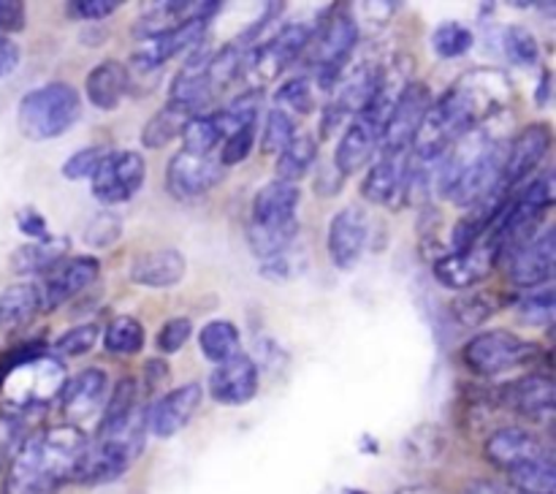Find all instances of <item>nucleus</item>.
Instances as JSON below:
<instances>
[{"label": "nucleus", "mask_w": 556, "mask_h": 494, "mask_svg": "<svg viewBox=\"0 0 556 494\" xmlns=\"http://www.w3.org/2000/svg\"><path fill=\"white\" fill-rule=\"evenodd\" d=\"M497 307L500 302L494 296H489V293H459L451 302V315H454V320L459 326H481L497 313Z\"/></svg>", "instance_id": "nucleus-40"}, {"label": "nucleus", "mask_w": 556, "mask_h": 494, "mask_svg": "<svg viewBox=\"0 0 556 494\" xmlns=\"http://www.w3.org/2000/svg\"><path fill=\"white\" fill-rule=\"evenodd\" d=\"M548 150H552V128L546 123H530L527 128H521L508 144V152H505V168L500 185L514 193V188H519L546 161Z\"/></svg>", "instance_id": "nucleus-14"}, {"label": "nucleus", "mask_w": 556, "mask_h": 494, "mask_svg": "<svg viewBox=\"0 0 556 494\" xmlns=\"http://www.w3.org/2000/svg\"><path fill=\"white\" fill-rule=\"evenodd\" d=\"M402 448L410 456H418V459H432L434 454L443 451V432L434 423H421L418 429H413L410 438L402 443Z\"/></svg>", "instance_id": "nucleus-48"}, {"label": "nucleus", "mask_w": 556, "mask_h": 494, "mask_svg": "<svg viewBox=\"0 0 556 494\" xmlns=\"http://www.w3.org/2000/svg\"><path fill=\"white\" fill-rule=\"evenodd\" d=\"M92 195L103 206L123 204L134 199L147 179V163L134 150H109L92 172Z\"/></svg>", "instance_id": "nucleus-7"}, {"label": "nucleus", "mask_w": 556, "mask_h": 494, "mask_svg": "<svg viewBox=\"0 0 556 494\" xmlns=\"http://www.w3.org/2000/svg\"><path fill=\"white\" fill-rule=\"evenodd\" d=\"M380 136H383V125H380L378 119L369 117L367 112L356 114L334 150L337 172H340L342 177L356 174L358 168H362L364 163H369V157L375 155V150H378L380 144Z\"/></svg>", "instance_id": "nucleus-22"}, {"label": "nucleus", "mask_w": 556, "mask_h": 494, "mask_svg": "<svg viewBox=\"0 0 556 494\" xmlns=\"http://www.w3.org/2000/svg\"><path fill=\"white\" fill-rule=\"evenodd\" d=\"M87 443V434L71 423L30 432L5 467L3 494H58L65 483H76Z\"/></svg>", "instance_id": "nucleus-1"}, {"label": "nucleus", "mask_w": 556, "mask_h": 494, "mask_svg": "<svg viewBox=\"0 0 556 494\" xmlns=\"http://www.w3.org/2000/svg\"><path fill=\"white\" fill-rule=\"evenodd\" d=\"M81 114V98L68 81H49V85L27 90L16 106V123L25 139L49 141L63 136L76 125Z\"/></svg>", "instance_id": "nucleus-3"}, {"label": "nucleus", "mask_w": 556, "mask_h": 494, "mask_svg": "<svg viewBox=\"0 0 556 494\" xmlns=\"http://www.w3.org/2000/svg\"><path fill=\"white\" fill-rule=\"evenodd\" d=\"M253 144H255V125L233 130L231 136H226V139H223L220 157H217V161H220L223 168L239 166V163L248 161V155L253 152Z\"/></svg>", "instance_id": "nucleus-47"}, {"label": "nucleus", "mask_w": 556, "mask_h": 494, "mask_svg": "<svg viewBox=\"0 0 556 494\" xmlns=\"http://www.w3.org/2000/svg\"><path fill=\"white\" fill-rule=\"evenodd\" d=\"M497 402L505 410L527 418V421H548L556 405V389L548 372H532L497 391Z\"/></svg>", "instance_id": "nucleus-15"}, {"label": "nucleus", "mask_w": 556, "mask_h": 494, "mask_svg": "<svg viewBox=\"0 0 556 494\" xmlns=\"http://www.w3.org/2000/svg\"><path fill=\"white\" fill-rule=\"evenodd\" d=\"M201 400H204V389L195 380L166 391L161 400H155L147 407V432H152L155 438H174V434L182 432L193 421V416L201 407Z\"/></svg>", "instance_id": "nucleus-13"}, {"label": "nucleus", "mask_w": 556, "mask_h": 494, "mask_svg": "<svg viewBox=\"0 0 556 494\" xmlns=\"http://www.w3.org/2000/svg\"><path fill=\"white\" fill-rule=\"evenodd\" d=\"M326 494H367L364 489H351V486H342V489H329Z\"/></svg>", "instance_id": "nucleus-61"}, {"label": "nucleus", "mask_w": 556, "mask_h": 494, "mask_svg": "<svg viewBox=\"0 0 556 494\" xmlns=\"http://www.w3.org/2000/svg\"><path fill=\"white\" fill-rule=\"evenodd\" d=\"M261 103H264V90L261 87H250V90L239 92L226 109L215 112L217 125H220L223 136H231L233 130L248 128V125H255L261 112Z\"/></svg>", "instance_id": "nucleus-33"}, {"label": "nucleus", "mask_w": 556, "mask_h": 494, "mask_svg": "<svg viewBox=\"0 0 556 494\" xmlns=\"http://www.w3.org/2000/svg\"><path fill=\"white\" fill-rule=\"evenodd\" d=\"M342 174L337 172L334 163H320L318 177H315V193L318 195H334L342 190Z\"/></svg>", "instance_id": "nucleus-56"}, {"label": "nucleus", "mask_w": 556, "mask_h": 494, "mask_svg": "<svg viewBox=\"0 0 556 494\" xmlns=\"http://www.w3.org/2000/svg\"><path fill=\"white\" fill-rule=\"evenodd\" d=\"M43 309L41 286L14 282L0 293V331H20Z\"/></svg>", "instance_id": "nucleus-29"}, {"label": "nucleus", "mask_w": 556, "mask_h": 494, "mask_svg": "<svg viewBox=\"0 0 556 494\" xmlns=\"http://www.w3.org/2000/svg\"><path fill=\"white\" fill-rule=\"evenodd\" d=\"M109 394V375L101 367H87L76 372L74 378L65 380L60 391V413L71 427H79L81 421L92 418L103 410Z\"/></svg>", "instance_id": "nucleus-16"}, {"label": "nucleus", "mask_w": 556, "mask_h": 494, "mask_svg": "<svg viewBox=\"0 0 556 494\" xmlns=\"http://www.w3.org/2000/svg\"><path fill=\"white\" fill-rule=\"evenodd\" d=\"M299 201L302 190L299 185L271 179L255 193L253 206H250L248 228H261V231H299Z\"/></svg>", "instance_id": "nucleus-10"}, {"label": "nucleus", "mask_w": 556, "mask_h": 494, "mask_svg": "<svg viewBox=\"0 0 556 494\" xmlns=\"http://www.w3.org/2000/svg\"><path fill=\"white\" fill-rule=\"evenodd\" d=\"M128 92V71L119 60H101L85 79V98L101 112H114Z\"/></svg>", "instance_id": "nucleus-26"}, {"label": "nucleus", "mask_w": 556, "mask_h": 494, "mask_svg": "<svg viewBox=\"0 0 556 494\" xmlns=\"http://www.w3.org/2000/svg\"><path fill=\"white\" fill-rule=\"evenodd\" d=\"M193 114L195 112H190L188 106H179V103L168 101L166 106L157 109V112L150 117V123L144 125V130H141V144H144L147 150H161V147H166L168 141L182 136L185 125L190 123Z\"/></svg>", "instance_id": "nucleus-30"}, {"label": "nucleus", "mask_w": 556, "mask_h": 494, "mask_svg": "<svg viewBox=\"0 0 556 494\" xmlns=\"http://www.w3.org/2000/svg\"><path fill=\"white\" fill-rule=\"evenodd\" d=\"M497 264V255L486 242H478L476 248L462 250V253H443L434 261V280L451 291H470L481 280L492 275V266Z\"/></svg>", "instance_id": "nucleus-20"}, {"label": "nucleus", "mask_w": 556, "mask_h": 494, "mask_svg": "<svg viewBox=\"0 0 556 494\" xmlns=\"http://www.w3.org/2000/svg\"><path fill=\"white\" fill-rule=\"evenodd\" d=\"M432 90L424 81L413 79L410 85L402 90V96L396 98L394 109H391L389 119L383 125V136H380V144L389 152H410L413 136H416L418 125H421L424 114L432 106Z\"/></svg>", "instance_id": "nucleus-8"}, {"label": "nucleus", "mask_w": 556, "mask_h": 494, "mask_svg": "<svg viewBox=\"0 0 556 494\" xmlns=\"http://www.w3.org/2000/svg\"><path fill=\"white\" fill-rule=\"evenodd\" d=\"M407 155H410V152L380 150V157L369 166L367 177H364L362 182L364 201L378 206H391V210H400L402 174H405Z\"/></svg>", "instance_id": "nucleus-23"}, {"label": "nucleus", "mask_w": 556, "mask_h": 494, "mask_svg": "<svg viewBox=\"0 0 556 494\" xmlns=\"http://www.w3.org/2000/svg\"><path fill=\"white\" fill-rule=\"evenodd\" d=\"M358 33H362V27H358L351 5H331L318 16V25H315L307 43L318 87L331 90L342 79L345 63L358 43Z\"/></svg>", "instance_id": "nucleus-4"}, {"label": "nucleus", "mask_w": 556, "mask_h": 494, "mask_svg": "<svg viewBox=\"0 0 556 494\" xmlns=\"http://www.w3.org/2000/svg\"><path fill=\"white\" fill-rule=\"evenodd\" d=\"M199 347L201 353H204L206 362L212 364L231 362L233 356L242 353V334H239V326L226 318L210 320V324L201 329Z\"/></svg>", "instance_id": "nucleus-31"}, {"label": "nucleus", "mask_w": 556, "mask_h": 494, "mask_svg": "<svg viewBox=\"0 0 556 494\" xmlns=\"http://www.w3.org/2000/svg\"><path fill=\"white\" fill-rule=\"evenodd\" d=\"M503 49L516 65H525V68L527 65H535L538 60H541V43H538V38L521 25H514L505 30Z\"/></svg>", "instance_id": "nucleus-42"}, {"label": "nucleus", "mask_w": 556, "mask_h": 494, "mask_svg": "<svg viewBox=\"0 0 556 494\" xmlns=\"http://www.w3.org/2000/svg\"><path fill=\"white\" fill-rule=\"evenodd\" d=\"M106 152H109L106 147H101V144H90V147H85V150L74 152V155L63 163V177L65 179L92 177V172H96L98 163L106 157Z\"/></svg>", "instance_id": "nucleus-50"}, {"label": "nucleus", "mask_w": 556, "mask_h": 494, "mask_svg": "<svg viewBox=\"0 0 556 494\" xmlns=\"http://www.w3.org/2000/svg\"><path fill=\"white\" fill-rule=\"evenodd\" d=\"M369 242V215L362 206L351 204L337 212L329 223V237H326V250H329L331 264L340 271H351L362 261L364 250Z\"/></svg>", "instance_id": "nucleus-11"}, {"label": "nucleus", "mask_w": 556, "mask_h": 494, "mask_svg": "<svg viewBox=\"0 0 556 494\" xmlns=\"http://www.w3.org/2000/svg\"><path fill=\"white\" fill-rule=\"evenodd\" d=\"M541 356V345L530 340H521L514 331L492 329L481 331L462 347V358L467 367L481 378H497L510 369L535 364Z\"/></svg>", "instance_id": "nucleus-6"}, {"label": "nucleus", "mask_w": 556, "mask_h": 494, "mask_svg": "<svg viewBox=\"0 0 556 494\" xmlns=\"http://www.w3.org/2000/svg\"><path fill=\"white\" fill-rule=\"evenodd\" d=\"M510 486H516L525 494H554L556 489V472H554V456H541L535 461H527L519 470L508 472Z\"/></svg>", "instance_id": "nucleus-36"}, {"label": "nucleus", "mask_w": 556, "mask_h": 494, "mask_svg": "<svg viewBox=\"0 0 556 494\" xmlns=\"http://www.w3.org/2000/svg\"><path fill=\"white\" fill-rule=\"evenodd\" d=\"M43 353H47V340L16 342L14 347H9V351L0 353V383H3L5 375L14 372L16 367H22V364L33 362V358L43 356Z\"/></svg>", "instance_id": "nucleus-51"}, {"label": "nucleus", "mask_w": 556, "mask_h": 494, "mask_svg": "<svg viewBox=\"0 0 556 494\" xmlns=\"http://www.w3.org/2000/svg\"><path fill=\"white\" fill-rule=\"evenodd\" d=\"M548 454H552V448L535 432H530L527 427H516V423L494 429L483 445V456L503 472L519 470L527 461H535Z\"/></svg>", "instance_id": "nucleus-17"}, {"label": "nucleus", "mask_w": 556, "mask_h": 494, "mask_svg": "<svg viewBox=\"0 0 556 494\" xmlns=\"http://www.w3.org/2000/svg\"><path fill=\"white\" fill-rule=\"evenodd\" d=\"M163 380H168V364L161 358H150L144 364V394H155Z\"/></svg>", "instance_id": "nucleus-58"}, {"label": "nucleus", "mask_w": 556, "mask_h": 494, "mask_svg": "<svg viewBox=\"0 0 556 494\" xmlns=\"http://www.w3.org/2000/svg\"><path fill=\"white\" fill-rule=\"evenodd\" d=\"M103 347L112 356H136L144 347V326L134 315H119L103 329Z\"/></svg>", "instance_id": "nucleus-34"}, {"label": "nucleus", "mask_w": 556, "mask_h": 494, "mask_svg": "<svg viewBox=\"0 0 556 494\" xmlns=\"http://www.w3.org/2000/svg\"><path fill=\"white\" fill-rule=\"evenodd\" d=\"M223 139H226V136H223L215 114H193L182 130L185 152H193V155H212V150H215Z\"/></svg>", "instance_id": "nucleus-37"}, {"label": "nucleus", "mask_w": 556, "mask_h": 494, "mask_svg": "<svg viewBox=\"0 0 556 494\" xmlns=\"http://www.w3.org/2000/svg\"><path fill=\"white\" fill-rule=\"evenodd\" d=\"M318 163V141L309 134H296L277 157V179L296 185Z\"/></svg>", "instance_id": "nucleus-32"}, {"label": "nucleus", "mask_w": 556, "mask_h": 494, "mask_svg": "<svg viewBox=\"0 0 556 494\" xmlns=\"http://www.w3.org/2000/svg\"><path fill=\"white\" fill-rule=\"evenodd\" d=\"M318 101H315V87L309 76H293V79L282 81L275 92V109L296 117H307L315 112Z\"/></svg>", "instance_id": "nucleus-35"}, {"label": "nucleus", "mask_w": 556, "mask_h": 494, "mask_svg": "<svg viewBox=\"0 0 556 494\" xmlns=\"http://www.w3.org/2000/svg\"><path fill=\"white\" fill-rule=\"evenodd\" d=\"M472 43H476V33L467 25H462V22H443L432 33V49L443 60L462 58V54L470 52Z\"/></svg>", "instance_id": "nucleus-39"}, {"label": "nucleus", "mask_w": 556, "mask_h": 494, "mask_svg": "<svg viewBox=\"0 0 556 494\" xmlns=\"http://www.w3.org/2000/svg\"><path fill=\"white\" fill-rule=\"evenodd\" d=\"M293 136H296V119H293L291 114L280 112V109H271L264 125V139H261L264 144H261V150H264L266 155H271V152L280 155Z\"/></svg>", "instance_id": "nucleus-43"}, {"label": "nucleus", "mask_w": 556, "mask_h": 494, "mask_svg": "<svg viewBox=\"0 0 556 494\" xmlns=\"http://www.w3.org/2000/svg\"><path fill=\"white\" fill-rule=\"evenodd\" d=\"M147 410H136L125 421L112 427H98L96 443H87L85 461L76 472V483L98 486V483H112L130 470L136 459L144 451L147 438Z\"/></svg>", "instance_id": "nucleus-2"}, {"label": "nucleus", "mask_w": 556, "mask_h": 494, "mask_svg": "<svg viewBox=\"0 0 556 494\" xmlns=\"http://www.w3.org/2000/svg\"><path fill=\"white\" fill-rule=\"evenodd\" d=\"M16 226H20V231L25 233V237H30L33 242L49 237L47 217H43L36 206H22V210L16 212Z\"/></svg>", "instance_id": "nucleus-53"}, {"label": "nucleus", "mask_w": 556, "mask_h": 494, "mask_svg": "<svg viewBox=\"0 0 556 494\" xmlns=\"http://www.w3.org/2000/svg\"><path fill=\"white\" fill-rule=\"evenodd\" d=\"M261 385L258 364L248 353H239L231 362L217 364L215 372L210 375V396L217 405L242 407L255 400Z\"/></svg>", "instance_id": "nucleus-19"}, {"label": "nucleus", "mask_w": 556, "mask_h": 494, "mask_svg": "<svg viewBox=\"0 0 556 494\" xmlns=\"http://www.w3.org/2000/svg\"><path fill=\"white\" fill-rule=\"evenodd\" d=\"M30 434L25 416H16V413H0V470L11 465V459L16 456V451L22 448V443Z\"/></svg>", "instance_id": "nucleus-41"}, {"label": "nucleus", "mask_w": 556, "mask_h": 494, "mask_svg": "<svg viewBox=\"0 0 556 494\" xmlns=\"http://www.w3.org/2000/svg\"><path fill=\"white\" fill-rule=\"evenodd\" d=\"M548 85H552V74H548V71H543V76H541V87H538V90H535L538 106H546L548 96H552V92H548Z\"/></svg>", "instance_id": "nucleus-59"}, {"label": "nucleus", "mask_w": 556, "mask_h": 494, "mask_svg": "<svg viewBox=\"0 0 556 494\" xmlns=\"http://www.w3.org/2000/svg\"><path fill=\"white\" fill-rule=\"evenodd\" d=\"M25 25V3H20V0H0V36H5V33H22Z\"/></svg>", "instance_id": "nucleus-54"}, {"label": "nucleus", "mask_w": 556, "mask_h": 494, "mask_svg": "<svg viewBox=\"0 0 556 494\" xmlns=\"http://www.w3.org/2000/svg\"><path fill=\"white\" fill-rule=\"evenodd\" d=\"M261 275L269 277V280H288V277L299 275V271H296V266L291 264V255H288V250H282V253L261 261Z\"/></svg>", "instance_id": "nucleus-55"}, {"label": "nucleus", "mask_w": 556, "mask_h": 494, "mask_svg": "<svg viewBox=\"0 0 556 494\" xmlns=\"http://www.w3.org/2000/svg\"><path fill=\"white\" fill-rule=\"evenodd\" d=\"M119 237H123V217L114 215V212H109V210L98 212V215L92 217L85 228L87 248H96V250L112 248Z\"/></svg>", "instance_id": "nucleus-44"}, {"label": "nucleus", "mask_w": 556, "mask_h": 494, "mask_svg": "<svg viewBox=\"0 0 556 494\" xmlns=\"http://www.w3.org/2000/svg\"><path fill=\"white\" fill-rule=\"evenodd\" d=\"M117 9V0H71V3H65V11H68L71 20L81 22H101L106 16H112Z\"/></svg>", "instance_id": "nucleus-52"}, {"label": "nucleus", "mask_w": 556, "mask_h": 494, "mask_svg": "<svg viewBox=\"0 0 556 494\" xmlns=\"http://www.w3.org/2000/svg\"><path fill=\"white\" fill-rule=\"evenodd\" d=\"M71 239L68 237H52L38 239V242H27L14 250L11 255V269L16 275H49L60 261L68 258Z\"/></svg>", "instance_id": "nucleus-27"}, {"label": "nucleus", "mask_w": 556, "mask_h": 494, "mask_svg": "<svg viewBox=\"0 0 556 494\" xmlns=\"http://www.w3.org/2000/svg\"><path fill=\"white\" fill-rule=\"evenodd\" d=\"M554 309L556 304L552 288H543V291L519 299V320L527 326H552Z\"/></svg>", "instance_id": "nucleus-46"}, {"label": "nucleus", "mask_w": 556, "mask_h": 494, "mask_svg": "<svg viewBox=\"0 0 556 494\" xmlns=\"http://www.w3.org/2000/svg\"><path fill=\"white\" fill-rule=\"evenodd\" d=\"M185 255L177 248H157L139 253L128 266L130 282L141 288H172L185 277Z\"/></svg>", "instance_id": "nucleus-24"}, {"label": "nucleus", "mask_w": 556, "mask_h": 494, "mask_svg": "<svg viewBox=\"0 0 556 494\" xmlns=\"http://www.w3.org/2000/svg\"><path fill=\"white\" fill-rule=\"evenodd\" d=\"M210 60L212 52L199 47L188 54V63L179 68V74L174 76L172 90H168V101L179 103V106H188L190 112L201 106V103L210 101L212 92V81H210Z\"/></svg>", "instance_id": "nucleus-25"}, {"label": "nucleus", "mask_w": 556, "mask_h": 494, "mask_svg": "<svg viewBox=\"0 0 556 494\" xmlns=\"http://www.w3.org/2000/svg\"><path fill=\"white\" fill-rule=\"evenodd\" d=\"M226 168L212 155H193L179 150L166 168V190L179 201L199 199L223 182Z\"/></svg>", "instance_id": "nucleus-12"}, {"label": "nucleus", "mask_w": 556, "mask_h": 494, "mask_svg": "<svg viewBox=\"0 0 556 494\" xmlns=\"http://www.w3.org/2000/svg\"><path fill=\"white\" fill-rule=\"evenodd\" d=\"M22 60V49L16 47L14 38L9 36H0V79L11 76L16 71Z\"/></svg>", "instance_id": "nucleus-57"}, {"label": "nucleus", "mask_w": 556, "mask_h": 494, "mask_svg": "<svg viewBox=\"0 0 556 494\" xmlns=\"http://www.w3.org/2000/svg\"><path fill=\"white\" fill-rule=\"evenodd\" d=\"M309 36H313V27L304 25V22L280 27L269 41L258 43V47H250L244 65H250V71H255L261 79L280 76L288 65L296 63L307 52Z\"/></svg>", "instance_id": "nucleus-9"}, {"label": "nucleus", "mask_w": 556, "mask_h": 494, "mask_svg": "<svg viewBox=\"0 0 556 494\" xmlns=\"http://www.w3.org/2000/svg\"><path fill=\"white\" fill-rule=\"evenodd\" d=\"M190 334H193V320L185 318V315L166 320V324L161 326V331H157V340H155L157 351L172 356V353L182 351L185 342L190 340Z\"/></svg>", "instance_id": "nucleus-49"}, {"label": "nucleus", "mask_w": 556, "mask_h": 494, "mask_svg": "<svg viewBox=\"0 0 556 494\" xmlns=\"http://www.w3.org/2000/svg\"><path fill=\"white\" fill-rule=\"evenodd\" d=\"M396 494H438L432 486H424V483H413V486H402Z\"/></svg>", "instance_id": "nucleus-60"}, {"label": "nucleus", "mask_w": 556, "mask_h": 494, "mask_svg": "<svg viewBox=\"0 0 556 494\" xmlns=\"http://www.w3.org/2000/svg\"><path fill=\"white\" fill-rule=\"evenodd\" d=\"M210 9V3H161L155 9L144 11L139 20L134 22V38H144V41H155V38L166 36V33L177 30L179 25H185L193 16L204 14Z\"/></svg>", "instance_id": "nucleus-28"}, {"label": "nucleus", "mask_w": 556, "mask_h": 494, "mask_svg": "<svg viewBox=\"0 0 556 494\" xmlns=\"http://www.w3.org/2000/svg\"><path fill=\"white\" fill-rule=\"evenodd\" d=\"M65 380V364L60 358L43 356L33 358V362L22 364L14 372H9L0 383L3 389L5 413H16V416L30 418L36 410H43L49 402H54L63 391Z\"/></svg>", "instance_id": "nucleus-5"}, {"label": "nucleus", "mask_w": 556, "mask_h": 494, "mask_svg": "<svg viewBox=\"0 0 556 494\" xmlns=\"http://www.w3.org/2000/svg\"><path fill=\"white\" fill-rule=\"evenodd\" d=\"M101 275V261L96 255H74L65 258L43 277L41 286V302L43 309H58L65 302L85 293L92 282Z\"/></svg>", "instance_id": "nucleus-18"}, {"label": "nucleus", "mask_w": 556, "mask_h": 494, "mask_svg": "<svg viewBox=\"0 0 556 494\" xmlns=\"http://www.w3.org/2000/svg\"><path fill=\"white\" fill-rule=\"evenodd\" d=\"M98 337H101V326L98 324H79L74 326V329L63 331V334L54 340V353L58 356H85L87 351H92V345L98 342Z\"/></svg>", "instance_id": "nucleus-45"}, {"label": "nucleus", "mask_w": 556, "mask_h": 494, "mask_svg": "<svg viewBox=\"0 0 556 494\" xmlns=\"http://www.w3.org/2000/svg\"><path fill=\"white\" fill-rule=\"evenodd\" d=\"M136 410H139V383H136V378L125 375V378L117 380L112 394L106 396L101 427H112V423L125 421V418L134 416Z\"/></svg>", "instance_id": "nucleus-38"}, {"label": "nucleus", "mask_w": 556, "mask_h": 494, "mask_svg": "<svg viewBox=\"0 0 556 494\" xmlns=\"http://www.w3.org/2000/svg\"><path fill=\"white\" fill-rule=\"evenodd\" d=\"M556 239L554 228H543L541 233L521 244L508 258V280L516 288H541L554 277Z\"/></svg>", "instance_id": "nucleus-21"}]
</instances>
